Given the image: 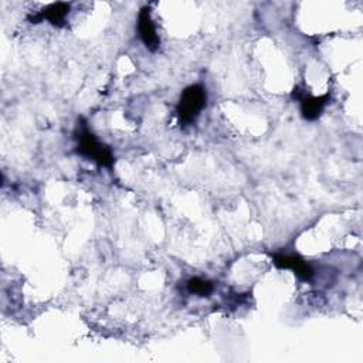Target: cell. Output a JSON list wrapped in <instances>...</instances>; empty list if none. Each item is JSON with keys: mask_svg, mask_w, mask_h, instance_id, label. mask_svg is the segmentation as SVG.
Segmentation results:
<instances>
[{"mask_svg": "<svg viewBox=\"0 0 363 363\" xmlns=\"http://www.w3.org/2000/svg\"><path fill=\"white\" fill-rule=\"evenodd\" d=\"M187 289H189V292L196 294L199 296H208L214 291V285H213V282H210L207 279L194 277L187 281Z\"/></svg>", "mask_w": 363, "mask_h": 363, "instance_id": "obj_7", "label": "cell"}, {"mask_svg": "<svg viewBox=\"0 0 363 363\" xmlns=\"http://www.w3.org/2000/svg\"><path fill=\"white\" fill-rule=\"evenodd\" d=\"M69 11V4L68 3H51L48 4L37 18H34L33 21H38V20H44L47 18L50 23L55 24V26H62V23L65 21V17Z\"/></svg>", "mask_w": 363, "mask_h": 363, "instance_id": "obj_6", "label": "cell"}, {"mask_svg": "<svg viewBox=\"0 0 363 363\" xmlns=\"http://www.w3.org/2000/svg\"><path fill=\"white\" fill-rule=\"evenodd\" d=\"M271 257L277 268L291 269L302 281H309L313 277V268L298 254L274 252Z\"/></svg>", "mask_w": 363, "mask_h": 363, "instance_id": "obj_3", "label": "cell"}, {"mask_svg": "<svg viewBox=\"0 0 363 363\" xmlns=\"http://www.w3.org/2000/svg\"><path fill=\"white\" fill-rule=\"evenodd\" d=\"M207 92L201 84H194L187 86L180 96V101L176 108L179 116V123L186 126L196 121L200 112L206 108Z\"/></svg>", "mask_w": 363, "mask_h": 363, "instance_id": "obj_1", "label": "cell"}, {"mask_svg": "<svg viewBox=\"0 0 363 363\" xmlns=\"http://www.w3.org/2000/svg\"><path fill=\"white\" fill-rule=\"evenodd\" d=\"M77 140H78V145H77V150L79 155L85 156V157H89L92 160H95L98 164L101 166H105V167H112L113 164V156H112V152L109 147H106L105 145H102L96 138L95 135H92L88 128L85 125H82L79 129H78V133H77Z\"/></svg>", "mask_w": 363, "mask_h": 363, "instance_id": "obj_2", "label": "cell"}, {"mask_svg": "<svg viewBox=\"0 0 363 363\" xmlns=\"http://www.w3.org/2000/svg\"><path fill=\"white\" fill-rule=\"evenodd\" d=\"M138 33L147 50L156 51L159 48L160 38L147 7H143L138 16Z\"/></svg>", "mask_w": 363, "mask_h": 363, "instance_id": "obj_5", "label": "cell"}, {"mask_svg": "<svg viewBox=\"0 0 363 363\" xmlns=\"http://www.w3.org/2000/svg\"><path fill=\"white\" fill-rule=\"evenodd\" d=\"M292 98L301 102L302 116L308 121L316 119L329 102V94H325L322 96H311V95H306L303 91H299L298 88H294Z\"/></svg>", "mask_w": 363, "mask_h": 363, "instance_id": "obj_4", "label": "cell"}]
</instances>
